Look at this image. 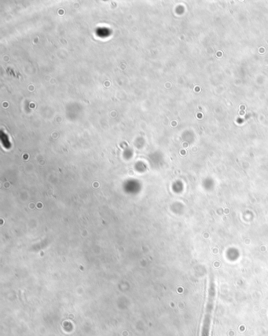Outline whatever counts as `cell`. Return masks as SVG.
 <instances>
[{"instance_id":"1","label":"cell","mask_w":268,"mask_h":336,"mask_svg":"<svg viewBox=\"0 0 268 336\" xmlns=\"http://www.w3.org/2000/svg\"><path fill=\"white\" fill-rule=\"evenodd\" d=\"M210 299H209V311H208L205 315V323H204L203 331H202V336H209V328H210L211 323V313H212V302H213V293L211 294Z\"/></svg>"}]
</instances>
